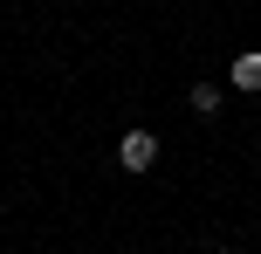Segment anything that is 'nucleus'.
<instances>
[{
    "label": "nucleus",
    "mask_w": 261,
    "mask_h": 254,
    "mask_svg": "<svg viewBox=\"0 0 261 254\" xmlns=\"http://www.w3.org/2000/svg\"><path fill=\"white\" fill-rule=\"evenodd\" d=\"M193 110H199V117H213V110H220V90H213V82H193Z\"/></svg>",
    "instance_id": "3"
},
{
    "label": "nucleus",
    "mask_w": 261,
    "mask_h": 254,
    "mask_svg": "<svg viewBox=\"0 0 261 254\" xmlns=\"http://www.w3.org/2000/svg\"><path fill=\"white\" fill-rule=\"evenodd\" d=\"M117 165H124V172H151V165H158V137L151 131H130L117 145Z\"/></svg>",
    "instance_id": "1"
},
{
    "label": "nucleus",
    "mask_w": 261,
    "mask_h": 254,
    "mask_svg": "<svg viewBox=\"0 0 261 254\" xmlns=\"http://www.w3.org/2000/svg\"><path fill=\"white\" fill-rule=\"evenodd\" d=\"M234 90H261V55H234Z\"/></svg>",
    "instance_id": "2"
}]
</instances>
